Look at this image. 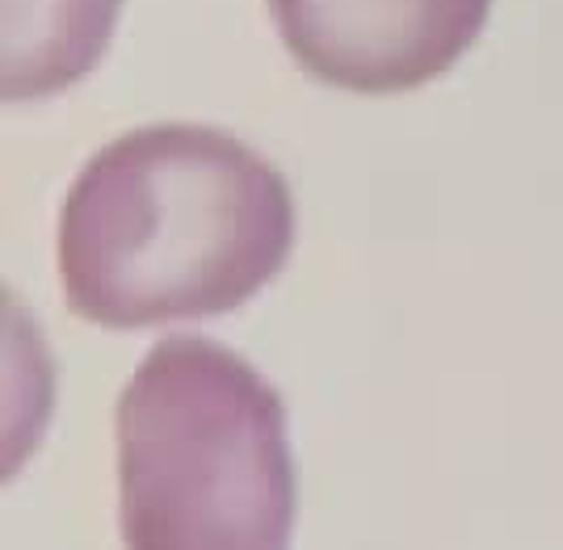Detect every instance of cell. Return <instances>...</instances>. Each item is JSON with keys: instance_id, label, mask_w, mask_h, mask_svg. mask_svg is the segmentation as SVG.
Returning a JSON list of instances; mask_svg holds the SVG:
<instances>
[{"instance_id": "7a4b0ae2", "label": "cell", "mask_w": 563, "mask_h": 550, "mask_svg": "<svg viewBox=\"0 0 563 550\" xmlns=\"http://www.w3.org/2000/svg\"><path fill=\"white\" fill-rule=\"evenodd\" d=\"M126 550H290L299 471L278 386L211 336H165L114 407Z\"/></svg>"}, {"instance_id": "277c9868", "label": "cell", "mask_w": 563, "mask_h": 550, "mask_svg": "<svg viewBox=\"0 0 563 550\" xmlns=\"http://www.w3.org/2000/svg\"><path fill=\"white\" fill-rule=\"evenodd\" d=\"M122 0H4V101H43L93 72Z\"/></svg>"}, {"instance_id": "6da1fadb", "label": "cell", "mask_w": 563, "mask_h": 550, "mask_svg": "<svg viewBox=\"0 0 563 550\" xmlns=\"http://www.w3.org/2000/svg\"><path fill=\"white\" fill-rule=\"evenodd\" d=\"M295 193L228 131L152 122L76 172L59 206V278L80 319L110 333L214 319L278 278Z\"/></svg>"}, {"instance_id": "3957f363", "label": "cell", "mask_w": 563, "mask_h": 550, "mask_svg": "<svg viewBox=\"0 0 563 550\" xmlns=\"http://www.w3.org/2000/svg\"><path fill=\"white\" fill-rule=\"evenodd\" d=\"M265 9L316 85L391 97L446 76L484 34L493 0H265Z\"/></svg>"}]
</instances>
